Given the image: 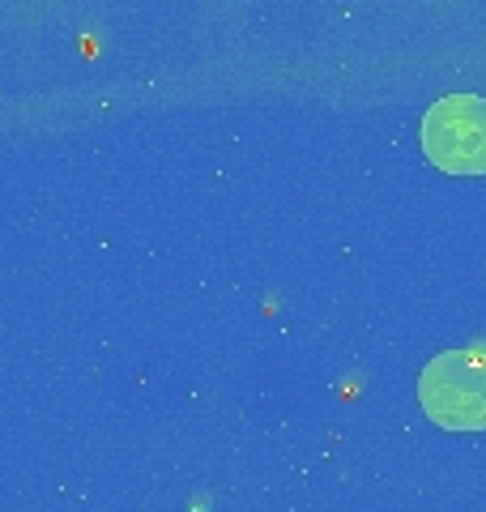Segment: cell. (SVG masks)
Segmentation results:
<instances>
[{"label": "cell", "mask_w": 486, "mask_h": 512, "mask_svg": "<svg viewBox=\"0 0 486 512\" xmlns=\"http://www.w3.org/2000/svg\"><path fill=\"white\" fill-rule=\"evenodd\" d=\"M418 141L431 167L448 175H486V99L444 94L427 107Z\"/></svg>", "instance_id": "cell-2"}, {"label": "cell", "mask_w": 486, "mask_h": 512, "mask_svg": "<svg viewBox=\"0 0 486 512\" xmlns=\"http://www.w3.org/2000/svg\"><path fill=\"white\" fill-rule=\"evenodd\" d=\"M423 414L444 431L486 427V355L482 350H444L418 376Z\"/></svg>", "instance_id": "cell-1"}]
</instances>
